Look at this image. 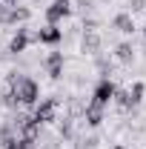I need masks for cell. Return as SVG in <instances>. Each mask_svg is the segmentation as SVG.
<instances>
[{
	"instance_id": "obj_4",
	"label": "cell",
	"mask_w": 146,
	"mask_h": 149,
	"mask_svg": "<svg viewBox=\"0 0 146 149\" xmlns=\"http://www.w3.org/2000/svg\"><path fill=\"white\" fill-rule=\"evenodd\" d=\"M60 40H63V32L57 26H52V23H46L43 29H37L32 35V43H46V46H57Z\"/></svg>"
},
{
	"instance_id": "obj_9",
	"label": "cell",
	"mask_w": 146,
	"mask_h": 149,
	"mask_svg": "<svg viewBox=\"0 0 146 149\" xmlns=\"http://www.w3.org/2000/svg\"><path fill=\"white\" fill-rule=\"evenodd\" d=\"M80 118L86 120L89 129H97V126L103 123V106H97V103H86V109H83Z\"/></svg>"
},
{
	"instance_id": "obj_19",
	"label": "cell",
	"mask_w": 146,
	"mask_h": 149,
	"mask_svg": "<svg viewBox=\"0 0 146 149\" xmlns=\"http://www.w3.org/2000/svg\"><path fill=\"white\" fill-rule=\"evenodd\" d=\"M112 149H126V146H123V143H117V146H112Z\"/></svg>"
},
{
	"instance_id": "obj_12",
	"label": "cell",
	"mask_w": 146,
	"mask_h": 149,
	"mask_svg": "<svg viewBox=\"0 0 146 149\" xmlns=\"http://www.w3.org/2000/svg\"><path fill=\"white\" fill-rule=\"evenodd\" d=\"M15 138H17V129H15V123H12V120H6V123L0 126V146L6 149L12 141H15Z\"/></svg>"
},
{
	"instance_id": "obj_17",
	"label": "cell",
	"mask_w": 146,
	"mask_h": 149,
	"mask_svg": "<svg viewBox=\"0 0 146 149\" xmlns=\"http://www.w3.org/2000/svg\"><path fill=\"white\" fill-rule=\"evenodd\" d=\"M146 9V0H129V12L135 15V12H143Z\"/></svg>"
},
{
	"instance_id": "obj_5",
	"label": "cell",
	"mask_w": 146,
	"mask_h": 149,
	"mask_svg": "<svg viewBox=\"0 0 146 149\" xmlns=\"http://www.w3.org/2000/svg\"><path fill=\"white\" fill-rule=\"evenodd\" d=\"M72 15V0H52V6L46 9V20L52 23V26H57L63 17H69Z\"/></svg>"
},
{
	"instance_id": "obj_18",
	"label": "cell",
	"mask_w": 146,
	"mask_h": 149,
	"mask_svg": "<svg viewBox=\"0 0 146 149\" xmlns=\"http://www.w3.org/2000/svg\"><path fill=\"white\" fill-rule=\"evenodd\" d=\"M3 6H17V0H0Z\"/></svg>"
},
{
	"instance_id": "obj_13",
	"label": "cell",
	"mask_w": 146,
	"mask_h": 149,
	"mask_svg": "<svg viewBox=\"0 0 146 149\" xmlns=\"http://www.w3.org/2000/svg\"><path fill=\"white\" fill-rule=\"evenodd\" d=\"M74 120H77V118H69V115L63 118V123L57 126V135H60V141H72V138H74Z\"/></svg>"
},
{
	"instance_id": "obj_10",
	"label": "cell",
	"mask_w": 146,
	"mask_h": 149,
	"mask_svg": "<svg viewBox=\"0 0 146 149\" xmlns=\"http://www.w3.org/2000/svg\"><path fill=\"white\" fill-rule=\"evenodd\" d=\"M112 29L115 32H120V35H132L135 32V20L129 12H117L115 17H112Z\"/></svg>"
},
{
	"instance_id": "obj_16",
	"label": "cell",
	"mask_w": 146,
	"mask_h": 149,
	"mask_svg": "<svg viewBox=\"0 0 146 149\" xmlns=\"http://www.w3.org/2000/svg\"><path fill=\"white\" fill-rule=\"evenodd\" d=\"M115 100H117V106H120L123 112L135 109V106H132V97H129V92H126V89H115Z\"/></svg>"
},
{
	"instance_id": "obj_3",
	"label": "cell",
	"mask_w": 146,
	"mask_h": 149,
	"mask_svg": "<svg viewBox=\"0 0 146 149\" xmlns=\"http://www.w3.org/2000/svg\"><path fill=\"white\" fill-rule=\"evenodd\" d=\"M115 89H117V86L112 83L109 77H100V80H97V86H95V92H92V103H97V106H103V109H106L112 100H115Z\"/></svg>"
},
{
	"instance_id": "obj_2",
	"label": "cell",
	"mask_w": 146,
	"mask_h": 149,
	"mask_svg": "<svg viewBox=\"0 0 146 149\" xmlns=\"http://www.w3.org/2000/svg\"><path fill=\"white\" fill-rule=\"evenodd\" d=\"M60 103H63V97H60V95H52V97H46V100L35 103V115H32V118H35L37 123H52Z\"/></svg>"
},
{
	"instance_id": "obj_15",
	"label": "cell",
	"mask_w": 146,
	"mask_h": 149,
	"mask_svg": "<svg viewBox=\"0 0 146 149\" xmlns=\"http://www.w3.org/2000/svg\"><path fill=\"white\" fill-rule=\"evenodd\" d=\"M143 95H146V83H143V80H135V83H132V89H129L132 106H138V103L143 100Z\"/></svg>"
},
{
	"instance_id": "obj_11",
	"label": "cell",
	"mask_w": 146,
	"mask_h": 149,
	"mask_svg": "<svg viewBox=\"0 0 146 149\" xmlns=\"http://www.w3.org/2000/svg\"><path fill=\"white\" fill-rule=\"evenodd\" d=\"M40 132H43V123H37L35 118H29V120L20 126V138H26V141H40Z\"/></svg>"
},
{
	"instance_id": "obj_7",
	"label": "cell",
	"mask_w": 146,
	"mask_h": 149,
	"mask_svg": "<svg viewBox=\"0 0 146 149\" xmlns=\"http://www.w3.org/2000/svg\"><path fill=\"white\" fill-rule=\"evenodd\" d=\"M100 49H103V37L97 35V32H83L80 37V52L83 55H100Z\"/></svg>"
},
{
	"instance_id": "obj_20",
	"label": "cell",
	"mask_w": 146,
	"mask_h": 149,
	"mask_svg": "<svg viewBox=\"0 0 146 149\" xmlns=\"http://www.w3.org/2000/svg\"><path fill=\"white\" fill-rule=\"evenodd\" d=\"M143 37H146V26H143Z\"/></svg>"
},
{
	"instance_id": "obj_6",
	"label": "cell",
	"mask_w": 146,
	"mask_h": 149,
	"mask_svg": "<svg viewBox=\"0 0 146 149\" xmlns=\"http://www.w3.org/2000/svg\"><path fill=\"white\" fill-rule=\"evenodd\" d=\"M29 43H32V32H29V29H17V32L12 35V40H9V49H6V52H9L12 57H17V55L26 52Z\"/></svg>"
},
{
	"instance_id": "obj_1",
	"label": "cell",
	"mask_w": 146,
	"mask_h": 149,
	"mask_svg": "<svg viewBox=\"0 0 146 149\" xmlns=\"http://www.w3.org/2000/svg\"><path fill=\"white\" fill-rule=\"evenodd\" d=\"M6 83H9V89H12V95L17 97L20 106H35V103H37V97H40V86H37L35 77L20 74V72H12Z\"/></svg>"
},
{
	"instance_id": "obj_8",
	"label": "cell",
	"mask_w": 146,
	"mask_h": 149,
	"mask_svg": "<svg viewBox=\"0 0 146 149\" xmlns=\"http://www.w3.org/2000/svg\"><path fill=\"white\" fill-rule=\"evenodd\" d=\"M43 69L52 80H60L63 77V52H49V57L43 60Z\"/></svg>"
},
{
	"instance_id": "obj_14",
	"label": "cell",
	"mask_w": 146,
	"mask_h": 149,
	"mask_svg": "<svg viewBox=\"0 0 146 149\" xmlns=\"http://www.w3.org/2000/svg\"><path fill=\"white\" fill-rule=\"evenodd\" d=\"M115 57H117L120 63H132V60H135V46H132V43H117Z\"/></svg>"
}]
</instances>
